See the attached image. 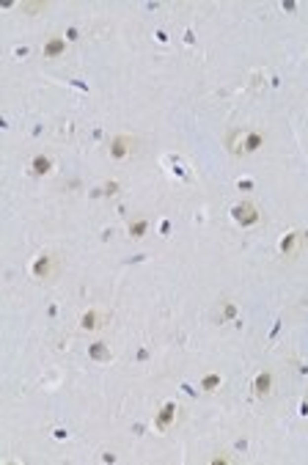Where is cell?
<instances>
[{
  "mask_svg": "<svg viewBox=\"0 0 308 465\" xmlns=\"http://www.w3.org/2000/svg\"><path fill=\"white\" fill-rule=\"evenodd\" d=\"M44 270H47V273H50V256H41V259H38V264H36V270H33V273H36L38 278H44Z\"/></svg>",
  "mask_w": 308,
  "mask_h": 465,
  "instance_id": "30bf717a",
  "label": "cell"
},
{
  "mask_svg": "<svg viewBox=\"0 0 308 465\" xmlns=\"http://www.w3.org/2000/svg\"><path fill=\"white\" fill-rule=\"evenodd\" d=\"M41 8H47L44 3H25V11L28 14H36V11H41Z\"/></svg>",
  "mask_w": 308,
  "mask_h": 465,
  "instance_id": "4fadbf2b",
  "label": "cell"
},
{
  "mask_svg": "<svg viewBox=\"0 0 308 465\" xmlns=\"http://www.w3.org/2000/svg\"><path fill=\"white\" fill-rule=\"evenodd\" d=\"M33 171H36V173H47V171H50V160H47L44 154H38V157L33 160Z\"/></svg>",
  "mask_w": 308,
  "mask_h": 465,
  "instance_id": "9c48e42d",
  "label": "cell"
},
{
  "mask_svg": "<svg viewBox=\"0 0 308 465\" xmlns=\"http://www.w3.org/2000/svg\"><path fill=\"white\" fill-rule=\"evenodd\" d=\"M259 146H262V135L250 132V135H248V146H245V149H248V152H256Z\"/></svg>",
  "mask_w": 308,
  "mask_h": 465,
  "instance_id": "8fae6325",
  "label": "cell"
},
{
  "mask_svg": "<svg viewBox=\"0 0 308 465\" xmlns=\"http://www.w3.org/2000/svg\"><path fill=\"white\" fill-rule=\"evenodd\" d=\"M132 149H135V140L132 138H127V135H116L113 143H110V157H113V160H124Z\"/></svg>",
  "mask_w": 308,
  "mask_h": 465,
  "instance_id": "6da1fadb",
  "label": "cell"
},
{
  "mask_svg": "<svg viewBox=\"0 0 308 465\" xmlns=\"http://www.w3.org/2000/svg\"><path fill=\"white\" fill-rule=\"evenodd\" d=\"M99 325H102V314L96 311V308H88V311L83 314V319H80V328H83V331H96Z\"/></svg>",
  "mask_w": 308,
  "mask_h": 465,
  "instance_id": "3957f363",
  "label": "cell"
},
{
  "mask_svg": "<svg viewBox=\"0 0 308 465\" xmlns=\"http://www.w3.org/2000/svg\"><path fill=\"white\" fill-rule=\"evenodd\" d=\"M64 42H61V39H52L50 44H44V55L47 58H55V55H61V52H64Z\"/></svg>",
  "mask_w": 308,
  "mask_h": 465,
  "instance_id": "52a82bcc",
  "label": "cell"
},
{
  "mask_svg": "<svg viewBox=\"0 0 308 465\" xmlns=\"http://www.w3.org/2000/svg\"><path fill=\"white\" fill-rule=\"evenodd\" d=\"M218 382H220L218 375H209V377L204 380V388H206V391H215V385H218Z\"/></svg>",
  "mask_w": 308,
  "mask_h": 465,
  "instance_id": "7c38bea8",
  "label": "cell"
},
{
  "mask_svg": "<svg viewBox=\"0 0 308 465\" xmlns=\"http://www.w3.org/2000/svg\"><path fill=\"white\" fill-rule=\"evenodd\" d=\"M270 388H272V375H270V372H262V375L256 377V394L264 396V394H270Z\"/></svg>",
  "mask_w": 308,
  "mask_h": 465,
  "instance_id": "277c9868",
  "label": "cell"
},
{
  "mask_svg": "<svg viewBox=\"0 0 308 465\" xmlns=\"http://www.w3.org/2000/svg\"><path fill=\"white\" fill-rule=\"evenodd\" d=\"M234 217H237V223H242V226H253L259 220V212H256V207L253 204H237L234 207Z\"/></svg>",
  "mask_w": 308,
  "mask_h": 465,
  "instance_id": "7a4b0ae2",
  "label": "cell"
},
{
  "mask_svg": "<svg viewBox=\"0 0 308 465\" xmlns=\"http://www.w3.org/2000/svg\"><path fill=\"white\" fill-rule=\"evenodd\" d=\"M146 229H149V220H146V217H138V220H132V223H129V234H132V237H143V234H146Z\"/></svg>",
  "mask_w": 308,
  "mask_h": 465,
  "instance_id": "8992f818",
  "label": "cell"
},
{
  "mask_svg": "<svg viewBox=\"0 0 308 465\" xmlns=\"http://www.w3.org/2000/svg\"><path fill=\"white\" fill-rule=\"evenodd\" d=\"M281 251H283V254H295V251H297V234H289V237H283V242H281Z\"/></svg>",
  "mask_w": 308,
  "mask_h": 465,
  "instance_id": "ba28073f",
  "label": "cell"
},
{
  "mask_svg": "<svg viewBox=\"0 0 308 465\" xmlns=\"http://www.w3.org/2000/svg\"><path fill=\"white\" fill-rule=\"evenodd\" d=\"M173 413H176V408H173V405H165V408H162V413L157 416V429H165L168 424L173 421Z\"/></svg>",
  "mask_w": 308,
  "mask_h": 465,
  "instance_id": "5b68a950",
  "label": "cell"
}]
</instances>
